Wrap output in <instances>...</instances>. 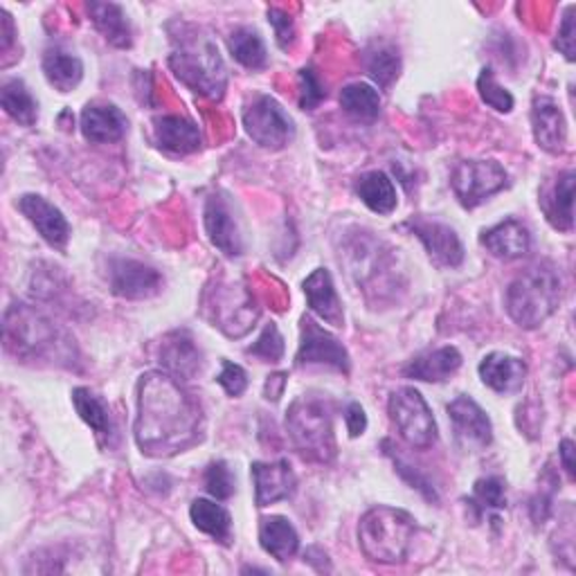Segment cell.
I'll return each instance as SVG.
<instances>
[{
  "mask_svg": "<svg viewBox=\"0 0 576 576\" xmlns=\"http://www.w3.org/2000/svg\"><path fill=\"white\" fill-rule=\"evenodd\" d=\"M203 433V410L180 380L149 372L138 383L136 442L149 457H172L195 446Z\"/></svg>",
  "mask_w": 576,
  "mask_h": 576,
  "instance_id": "cell-1",
  "label": "cell"
},
{
  "mask_svg": "<svg viewBox=\"0 0 576 576\" xmlns=\"http://www.w3.org/2000/svg\"><path fill=\"white\" fill-rule=\"evenodd\" d=\"M561 302V278L556 268L548 261L536 263L522 275H518L505 297V306L509 318L522 329L541 327Z\"/></svg>",
  "mask_w": 576,
  "mask_h": 576,
  "instance_id": "cell-2",
  "label": "cell"
},
{
  "mask_svg": "<svg viewBox=\"0 0 576 576\" xmlns=\"http://www.w3.org/2000/svg\"><path fill=\"white\" fill-rule=\"evenodd\" d=\"M416 533L414 518L395 507H374L358 525V545L369 561L401 563Z\"/></svg>",
  "mask_w": 576,
  "mask_h": 576,
  "instance_id": "cell-3",
  "label": "cell"
},
{
  "mask_svg": "<svg viewBox=\"0 0 576 576\" xmlns=\"http://www.w3.org/2000/svg\"><path fill=\"white\" fill-rule=\"evenodd\" d=\"M286 431L295 450L309 462L327 465L336 457V435L329 410L314 397H299L286 412Z\"/></svg>",
  "mask_w": 576,
  "mask_h": 576,
  "instance_id": "cell-4",
  "label": "cell"
},
{
  "mask_svg": "<svg viewBox=\"0 0 576 576\" xmlns=\"http://www.w3.org/2000/svg\"><path fill=\"white\" fill-rule=\"evenodd\" d=\"M169 63L178 80H183L187 86L195 89L197 93H203L212 99H221L227 74L225 66L221 61L219 48L205 36L191 34L189 38H180L178 48L169 57Z\"/></svg>",
  "mask_w": 576,
  "mask_h": 576,
  "instance_id": "cell-5",
  "label": "cell"
},
{
  "mask_svg": "<svg viewBox=\"0 0 576 576\" xmlns=\"http://www.w3.org/2000/svg\"><path fill=\"white\" fill-rule=\"evenodd\" d=\"M5 348L16 358L44 361L61 350L55 325L27 304H14L5 314Z\"/></svg>",
  "mask_w": 576,
  "mask_h": 576,
  "instance_id": "cell-6",
  "label": "cell"
},
{
  "mask_svg": "<svg viewBox=\"0 0 576 576\" xmlns=\"http://www.w3.org/2000/svg\"><path fill=\"white\" fill-rule=\"evenodd\" d=\"M388 412L401 439L416 450H428L437 442V424L426 399L414 388H401L390 397Z\"/></svg>",
  "mask_w": 576,
  "mask_h": 576,
  "instance_id": "cell-7",
  "label": "cell"
},
{
  "mask_svg": "<svg viewBox=\"0 0 576 576\" xmlns=\"http://www.w3.org/2000/svg\"><path fill=\"white\" fill-rule=\"evenodd\" d=\"M450 185L457 201L467 210H473L505 189L509 185V174L495 161H465L455 167Z\"/></svg>",
  "mask_w": 576,
  "mask_h": 576,
  "instance_id": "cell-8",
  "label": "cell"
},
{
  "mask_svg": "<svg viewBox=\"0 0 576 576\" xmlns=\"http://www.w3.org/2000/svg\"><path fill=\"white\" fill-rule=\"evenodd\" d=\"M244 127L248 136L263 149H282L293 136L295 127L289 118V113L268 95H259L244 110Z\"/></svg>",
  "mask_w": 576,
  "mask_h": 576,
  "instance_id": "cell-9",
  "label": "cell"
},
{
  "mask_svg": "<svg viewBox=\"0 0 576 576\" xmlns=\"http://www.w3.org/2000/svg\"><path fill=\"white\" fill-rule=\"evenodd\" d=\"M297 365H327L340 374H350L352 361L342 342L316 325L311 318H302V340L297 350Z\"/></svg>",
  "mask_w": 576,
  "mask_h": 576,
  "instance_id": "cell-10",
  "label": "cell"
},
{
  "mask_svg": "<svg viewBox=\"0 0 576 576\" xmlns=\"http://www.w3.org/2000/svg\"><path fill=\"white\" fill-rule=\"evenodd\" d=\"M110 291L127 299H146L158 295L163 289V275L136 259H113L110 261Z\"/></svg>",
  "mask_w": 576,
  "mask_h": 576,
  "instance_id": "cell-11",
  "label": "cell"
},
{
  "mask_svg": "<svg viewBox=\"0 0 576 576\" xmlns=\"http://www.w3.org/2000/svg\"><path fill=\"white\" fill-rule=\"evenodd\" d=\"M405 227L412 230L419 242L426 246L431 259L437 261L439 266L455 268L465 261V246L459 242L452 227L424 219H412Z\"/></svg>",
  "mask_w": 576,
  "mask_h": 576,
  "instance_id": "cell-12",
  "label": "cell"
},
{
  "mask_svg": "<svg viewBox=\"0 0 576 576\" xmlns=\"http://www.w3.org/2000/svg\"><path fill=\"white\" fill-rule=\"evenodd\" d=\"M448 416L452 421V428L457 439L465 446L486 448L493 442V426L486 412L467 395L457 397L448 405Z\"/></svg>",
  "mask_w": 576,
  "mask_h": 576,
  "instance_id": "cell-13",
  "label": "cell"
},
{
  "mask_svg": "<svg viewBox=\"0 0 576 576\" xmlns=\"http://www.w3.org/2000/svg\"><path fill=\"white\" fill-rule=\"evenodd\" d=\"M16 205L27 216V221L36 227V233L42 235L52 248L63 250L68 246L70 225L59 208H55L38 195H23Z\"/></svg>",
  "mask_w": 576,
  "mask_h": 576,
  "instance_id": "cell-14",
  "label": "cell"
},
{
  "mask_svg": "<svg viewBox=\"0 0 576 576\" xmlns=\"http://www.w3.org/2000/svg\"><path fill=\"white\" fill-rule=\"evenodd\" d=\"M252 482H255V503L257 507L275 505L280 501H289L295 493L297 480L286 459L280 462H255L252 465Z\"/></svg>",
  "mask_w": 576,
  "mask_h": 576,
  "instance_id": "cell-15",
  "label": "cell"
},
{
  "mask_svg": "<svg viewBox=\"0 0 576 576\" xmlns=\"http://www.w3.org/2000/svg\"><path fill=\"white\" fill-rule=\"evenodd\" d=\"M158 358H161L163 369L178 380L195 378L203 365L201 350L197 348V342H195V338H191V333L185 329L172 331L169 336H165Z\"/></svg>",
  "mask_w": 576,
  "mask_h": 576,
  "instance_id": "cell-16",
  "label": "cell"
},
{
  "mask_svg": "<svg viewBox=\"0 0 576 576\" xmlns=\"http://www.w3.org/2000/svg\"><path fill=\"white\" fill-rule=\"evenodd\" d=\"M203 221H205V230H208L210 242L225 257H239L244 252L239 225H237V221L233 216V208H230V203L223 197L214 195V197L208 199L205 212H203Z\"/></svg>",
  "mask_w": 576,
  "mask_h": 576,
  "instance_id": "cell-17",
  "label": "cell"
},
{
  "mask_svg": "<svg viewBox=\"0 0 576 576\" xmlns=\"http://www.w3.org/2000/svg\"><path fill=\"white\" fill-rule=\"evenodd\" d=\"M533 138L548 153H563L567 144V125L563 110L552 97H536L531 106Z\"/></svg>",
  "mask_w": 576,
  "mask_h": 576,
  "instance_id": "cell-18",
  "label": "cell"
},
{
  "mask_svg": "<svg viewBox=\"0 0 576 576\" xmlns=\"http://www.w3.org/2000/svg\"><path fill=\"white\" fill-rule=\"evenodd\" d=\"M527 365L509 354L493 352L480 363V378L486 388L497 395H514L522 390Z\"/></svg>",
  "mask_w": 576,
  "mask_h": 576,
  "instance_id": "cell-19",
  "label": "cell"
},
{
  "mask_svg": "<svg viewBox=\"0 0 576 576\" xmlns=\"http://www.w3.org/2000/svg\"><path fill=\"white\" fill-rule=\"evenodd\" d=\"M153 136H156V144L174 153V156H187V153H195L201 149V131L199 127L180 118V115H163L153 122Z\"/></svg>",
  "mask_w": 576,
  "mask_h": 576,
  "instance_id": "cell-20",
  "label": "cell"
},
{
  "mask_svg": "<svg viewBox=\"0 0 576 576\" xmlns=\"http://www.w3.org/2000/svg\"><path fill=\"white\" fill-rule=\"evenodd\" d=\"M84 138L95 144L118 142L127 133L125 113L113 104H89L82 113Z\"/></svg>",
  "mask_w": 576,
  "mask_h": 576,
  "instance_id": "cell-21",
  "label": "cell"
},
{
  "mask_svg": "<svg viewBox=\"0 0 576 576\" xmlns=\"http://www.w3.org/2000/svg\"><path fill=\"white\" fill-rule=\"evenodd\" d=\"M482 246L497 259L514 261L531 250V235L520 221H505L482 233Z\"/></svg>",
  "mask_w": 576,
  "mask_h": 576,
  "instance_id": "cell-22",
  "label": "cell"
},
{
  "mask_svg": "<svg viewBox=\"0 0 576 576\" xmlns=\"http://www.w3.org/2000/svg\"><path fill=\"white\" fill-rule=\"evenodd\" d=\"M304 295H306V302H309L311 306V311L320 320H325L331 327L344 325L342 306H340L333 280L325 268H318V271H314L309 278L304 280Z\"/></svg>",
  "mask_w": 576,
  "mask_h": 576,
  "instance_id": "cell-23",
  "label": "cell"
},
{
  "mask_svg": "<svg viewBox=\"0 0 576 576\" xmlns=\"http://www.w3.org/2000/svg\"><path fill=\"white\" fill-rule=\"evenodd\" d=\"M574 172L561 174L554 185L543 191L541 208L550 221L552 227L561 230V233H569L574 225Z\"/></svg>",
  "mask_w": 576,
  "mask_h": 576,
  "instance_id": "cell-24",
  "label": "cell"
},
{
  "mask_svg": "<svg viewBox=\"0 0 576 576\" xmlns=\"http://www.w3.org/2000/svg\"><path fill=\"white\" fill-rule=\"evenodd\" d=\"M459 367H462V354H459L455 348H442L412 358L403 367V374L414 380L442 383L450 378Z\"/></svg>",
  "mask_w": 576,
  "mask_h": 576,
  "instance_id": "cell-25",
  "label": "cell"
},
{
  "mask_svg": "<svg viewBox=\"0 0 576 576\" xmlns=\"http://www.w3.org/2000/svg\"><path fill=\"white\" fill-rule=\"evenodd\" d=\"M259 543L263 552H268L280 563H286L299 550V536L286 518L268 516V518H261V525H259Z\"/></svg>",
  "mask_w": 576,
  "mask_h": 576,
  "instance_id": "cell-26",
  "label": "cell"
},
{
  "mask_svg": "<svg viewBox=\"0 0 576 576\" xmlns=\"http://www.w3.org/2000/svg\"><path fill=\"white\" fill-rule=\"evenodd\" d=\"M89 14L93 19V25L106 38V44H110L113 48H120V50L131 48L133 32H131V23H129L122 5L89 3Z\"/></svg>",
  "mask_w": 576,
  "mask_h": 576,
  "instance_id": "cell-27",
  "label": "cell"
},
{
  "mask_svg": "<svg viewBox=\"0 0 576 576\" xmlns=\"http://www.w3.org/2000/svg\"><path fill=\"white\" fill-rule=\"evenodd\" d=\"M72 403H74L77 414H80L86 424L93 428L99 444H104L106 448L113 446V439L118 433H115L113 416H110L106 403L95 392H91L89 388H77L72 392Z\"/></svg>",
  "mask_w": 576,
  "mask_h": 576,
  "instance_id": "cell-28",
  "label": "cell"
},
{
  "mask_svg": "<svg viewBox=\"0 0 576 576\" xmlns=\"http://www.w3.org/2000/svg\"><path fill=\"white\" fill-rule=\"evenodd\" d=\"M356 197L376 214H392L397 210V187L388 174L369 172L363 174L356 185Z\"/></svg>",
  "mask_w": 576,
  "mask_h": 576,
  "instance_id": "cell-29",
  "label": "cell"
},
{
  "mask_svg": "<svg viewBox=\"0 0 576 576\" xmlns=\"http://www.w3.org/2000/svg\"><path fill=\"white\" fill-rule=\"evenodd\" d=\"M44 72H46V80L59 93H70L82 82L84 63L72 52H66L61 48H50L44 57Z\"/></svg>",
  "mask_w": 576,
  "mask_h": 576,
  "instance_id": "cell-30",
  "label": "cell"
},
{
  "mask_svg": "<svg viewBox=\"0 0 576 576\" xmlns=\"http://www.w3.org/2000/svg\"><path fill=\"white\" fill-rule=\"evenodd\" d=\"M189 516L197 529L212 536L214 541L223 545H230V541H233V518H230V514L221 505L210 501H195L189 507Z\"/></svg>",
  "mask_w": 576,
  "mask_h": 576,
  "instance_id": "cell-31",
  "label": "cell"
},
{
  "mask_svg": "<svg viewBox=\"0 0 576 576\" xmlns=\"http://www.w3.org/2000/svg\"><path fill=\"white\" fill-rule=\"evenodd\" d=\"M342 110L354 118L356 122H374L380 115V97L378 91L369 84H350L340 91Z\"/></svg>",
  "mask_w": 576,
  "mask_h": 576,
  "instance_id": "cell-32",
  "label": "cell"
},
{
  "mask_svg": "<svg viewBox=\"0 0 576 576\" xmlns=\"http://www.w3.org/2000/svg\"><path fill=\"white\" fill-rule=\"evenodd\" d=\"M0 104H3L5 113L10 118L23 127H34L38 118V104L32 97L30 89L21 80L5 82L3 91H0Z\"/></svg>",
  "mask_w": 576,
  "mask_h": 576,
  "instance_id": "cell-33",
  "label": "cell"
},
{
  "mask_svg": "<svg viewBox=\"0 0 576 576\" xmlns=\"http://www.w3.org/2000/svg\"><path fill=\"white\" fill-rule=\"evenodd\" d=\"M227 46H230V52H233V57L248 70H259L268 61L261 36L250 27L235 30L233 36H230Z\"/></svg>",
  "mask_w": 576,
  "mask_h": 576,
  "instance_id": "cell-34",
  "label": "cell"
},
{
  "mask_svg": "<svg viewBox=\"0 0 576 576\" xmlns=\"http://www.w3.org/2000/svg\"><path fill=\"white\" fill-rule=\"evenodd\" d=\"M367 72L380 89H390L401 72V57L395 46L380 44L367 52Z\"/></svg>",
  "mask_w": 576,
  "mask_h": 576,
  "instance_id": "cell-35",
  "label": "cell"
},
{
  "mask_svg": "<svg viewBox=\"0 0 576 576\" xmlns=\"http://www.w3.org/2000/svg\"><path fill=\"white\" fill-rule=\"evenodd\" d=\"M471 505L484 512H501L507 507V484L501 478H482L475 482Z\"/></svg>",
  "mask_w": 576,
  "mask_h": 576,
  "instance_id": "cell-36",
  "label": "cell"
},
{
  "mask_svg": "<svg viewBox=\"0 0 576 576\" xmlns=\"http://www.w3.org/2000/svg\"><path fill=\"white\" fill-rule=\"evenodd\" d=\"M478 91H480V97L486 106L495 108L497 113H509L514 108V97L507 89H503L501 84L495 82V77L489 68H484L478 77Z\"/></svg>",
  "mask_w": 576,
  "mask_h": 576,
  "instance_id": "cell-37",
  "label": "cell"
},
{
  "mask_svg": "<svg viewBox=\"0 0 576 576\" xmlns=\"http://www.w3.org/2000/svg\"><path fill=\"white\" fill-rule=\"evenodd\" d=\"M248 354L257 356L266 363H278L284 356V338H282L275 322L266 325V329L261 331L257 342L252 344V348H248Z\"/></svg>",
  "mask_w": 576,
  "mask_h": 576,
  "instance_id": "cell-38",
  "label": "cell"
},
{
  "mask_svg": "<svg viewBox=\"0 0 576 576\" xmlns=\"http://www.w3.org/2000/svg\"><path fill=\"white\" fill-rule=\"evenodd\" d=\"M205 489L216 501H227L235 493V478L225 462H212L205 471Z\"/></svg>",
  "mask_w": 576,
  "mask_h": 576,
  "instance_id": "cell-39",
  "label": "cell"
},
{
  "mask_svg": "<svg viewBox=\"0 0 576 576\" xmlns=\"http://www.w3.org/2000/svg\"><path fill=\"white\" fill-rule=\"evenodd\" d=\"M325 97H327V91L320 82V77L316 74V70L311 68L299 70V106L304 110H314L322 104Z\"/></svg>",
  "mask_w": 576,
  "mask_h": 576,
  "instance_id": "cell-40",
  "label": "cell"
},
{
  "mask_svg": "<svg viewBox=\"0 0 576 576\" xmlns=\"http://www.w3.org/2000/svg\"><path fill=\"white\" fill-rule=\"evenodd\" d=\"M216 380L230 397H242L248 388V374L244 372V367L230 363V361H223V367Z\"/></svg>",
  "mask_w": 576,
  "mask_h": 576,
  "instance_id": "cell-41",
  "label": "cell"
},
{
  "mask_svg": "<svg viewBox=\"0 0 576 576\" xmlns=\"http://www.w3.org/2000/svg\"><path fill=\"white\" fill-rule=\"evenodd\" d=\"M268 21L275 27V36H278V46L282 50H291L295 44V25L293 19L286 12L280 10H268Z\"/></svg>",
  "mask_w": 576,
  "mask_h": 576,
  "instance_id": "cell-42",
  "label": "cell"
},
{
  "mask_svg": "<svg viewBox=\"0 0 576 576\" xmlns=\"http://www.w3.org/2000/svg\"><path fill=\"white\" fill-rule=\"evenodd\" d=\"M574 36H576V25H574V8H567L565 16H563V23L559 27V34H556V48L565 55L567 61H574Z\"/></svg>",
  "mask_w": 576,
  "mask_h": 576,
  "instance_id": "cell-43",
  "label": "cell"
},
{
  "mask_svg": "<svg viewBox=\"0 0 576 576\" xmlns=\"http://www.w3.org/2000/svg\"><path fill=\"white\" fill-rule=\"evenodd\" d=\"M390 455H392V452H390ZM392 459H395V467L399 469V473H401L412 486H416L421 493H424V495L428 497V501H435V503H437V493H435V489H433L424 478H421L412 467H408L401 457L392 455Z\"/></svg>",
  "mask_w": 576,
  "mask_h": 576,
  "instance_id": "cell-44",
  "label": "cell"
},
{
  "mask_svg": "<svg viewBox=\"0 0 576 576\" xmlns=\"http://www.w3.org/2000/svg\"><path fill=\"white\" fill-rule=\"evenodd\" d=\"M344 421H348V431L352 437H358L367 428V414L361 403H350L348 412H344Z\"/></svg>",
  "mask_w": 576,
  "mask_h": 576,
  "instance_id": "cell-45",
  "label": "cell"
},
{
  "mask_svg": "<svg viewBox=\"0 0 576 576\" xmlns=\"http://www.w3.org/2000/svg\"><path fill=\"white\" fill-rule=\"evenodd\" d=\"M286 374H273V376H268L266 380V388H263V395L268 401H280V397L284 395V388H286Z\"/></svg>",
  "mask_w": 576,
  "mask_h": 576,
  "instance_id": "cell-46",
  "label": "cell"
},
{
  "mask_svg": "<svg viewBox=\"0 0 576 576\" xmlns=\"http://www.w3.org/2000/svg\"><path fill=\"white\" fill-rule=\"evenodd\" d=\"M0 34H3V52H8L12 48V44H14L16 30H14L12 16L5 10H0Z\"/></svg>",
  "mask_w": 576,
  "mask_h": 576,
  "instance_id": "cell-47",
  "label": "cell"
},
{
  "mask_svg": "<svg viewBox=\"0 0 576 576\" xmlns=\"http://www.w3.org/2000/svg\"><path fill=\"white\" fill-rule=\"evenodd\" d=\"M559 455H561L563 469L567 471L569 478H574V442L572 439H563L561 446H559Z\"/></svg>",
  "mask_w": 576,
  "mask_h": 576,
  "instance_id": "cell-48",
  "label": "cell"
}]
</instances>
